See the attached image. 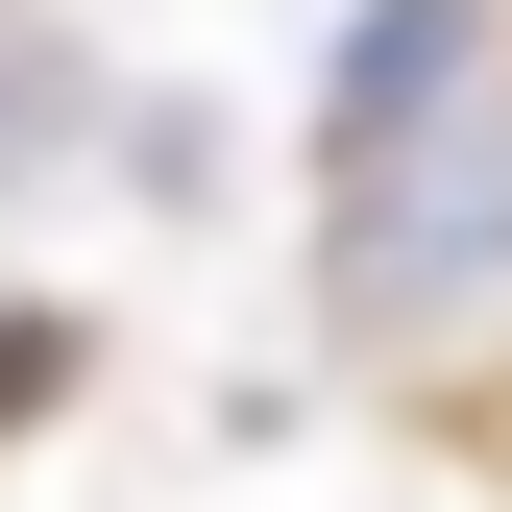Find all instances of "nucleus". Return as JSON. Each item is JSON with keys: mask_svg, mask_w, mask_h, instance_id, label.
<instances>
[{"mask_svg": "<svg viewBox=\"0 0 512 512\" xmlns=\"http://www.w3.org/2000/svg\"><path fill=\"white\" fill-rule=\"evenodd\" d=\"M317 147H342V220H317L342 317H439L512 269V25L488 0H366Z\"/></svg>", "mask_w": 512, "mask_h": 512, "instance_id": "f257e3e1", "label": "nucleus"}, {"mask_svg": "<svg viewBox=\"0 0 512 512\" xmlns=\"http://www.w3.org/2000/svg\"><path fill=\"white\" fill-rule=\"evenodd\" d=\"M49 122H74V49H49V0H0V171H25Z\"/></svg>", "mask_w": 512, "mask_h": 512, "instance_id": "f03ea898", "label": "nucleus"}]
</instances>
